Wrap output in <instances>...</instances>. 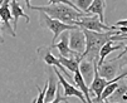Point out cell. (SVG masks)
<instances>
[{"label": "cell", "instance_id": "6", "mask_svg": "<svg viewBox=\"0 0 127 103\" xmlns=\"http://www.w3.org/2000/svg\"><path fill=\"white\" fill-rule=\"evenodd\" d=\"M54 73H56V76H57V78H58L59 84L63 87V91H64V96H65V97H77V98L81 99L82 103H87V101H86L83 93H82L77 87H74L73 84H70L69 82H67V79L63 77V74L57 69L56 67H54Z\"/></svg>", "mask_w": 127, "mask_h": 103}, {"label": "cell", "instance_id": "10", "mask_svg": "<svg viewBox=\"0 0 127 103\" xmlns=\"http://www.w3.org/2000/svg\"><path fill=\"white\" fill-rule=\"evenodd\" d=\"M9 5H10V0H0V18H1L4 26L9 30L10 35L15 37L16 34L14 33V29L10 26V22H13V15Z\"/></svg>", "mask_w": 127, "mask_h": 103}, {"label": "cell", "instance_id": "13", "mask_svg": "<svg viewBox=\"0 0 127 103\" xmlns=\"http://www.w3.org/2000/svg\"><path fill=\"white\" fill-rule=\"evenodd\" d=\"M10 11H11V15H13V29H14V31L16 29L19 18H25L27 19V23L30 22L29 15H27L24 13L23 8L19 5V3H18V0H10Z\"/></svg>", "mask_w": 127, "mask_h": 103}, {"label": "cell", "instance_id": "4", "mask_svg": "<svg viewBox=\"0 0 127 103\" xmlns=\"http://www.w3.org/2000/svg\"><path fill=\"white\" fill-rule=\"evenodd\" d=\"M42 20H44V24L47 25V28L53 31V44L56 43L57 38L61 35L63 31H67V30H74V29H78L77 25H70V24H65V23H62L61 20H57V19H53L50 16H48L47 14L42 13ZM52 44V45H53Z\"/></svg>", "mask_w": 127, "mask_h": 103}, {"label": "cell", "instance_id": "3", "mask_svg": "<svg viewBox=\"0 0 127 103\" xmlns=\"http://www.w3.org/2000/svg\"><path fill=\"white\" fill-rule=\"evenodd\" d=\"M74 25L79 26L81 29H87L92 31H108V30H115L117 29L115 25H107L99 20L97 15H88L84 18H81L74 22Z\"/></svg>", "mask_w": 127, "mask_h": 103}, {"label": "cell", "instance_id": "24", "mask_svg": "<svg viewBox=\"0 0 127 103\" xmlns=\"http://www.w3.org/2000/svg\"><path fill=\"white\" fill-rule=\"evenodd\" d=\"M116 59V58H115ZM118 60V64H120V69L121 68H123V67H127V53L126 54H123L121 58H118L117 59Z\"/></svg>", "mask_w": 127, "mask_h": 103}, {"label": "cell", "instance_id": "11", "mask_svg": "<svg viewBox=\"0 0 127 103\" xmlns=\"http://www.w3.org/2000/svg\"><path fill=\"white\" fill-rule=\"evenodd\" d=\"M79 73L83 77L86 84H91L95 77V62H89L87 59H82L79 62Z\"/></svg>", "mask_w": 127, "mask_h": 103}, {"label": "cell", "instance_id": "16", "mask_svg": "<svg viewBox=\"0 0 127 103\" xmlns=\"http://www.w3.org/2000/svg\"><path fill=\"white\" fill-rule=\"evenodd\" d=\"M58 60H59V63L65 68V69H68L69 72L76 73V72L79 69V62L82 60V58H81V57H78V58H76V57L65 58V57H62V55L59 54Z\"/></svg>", "mask_w": 127, "mask_h": 103}, {"label": "cell", "instance_id": "28", "mask_svg": "<svg viewBox=\"0 0 127 103\" xmlns=\"http://www.w3.org/2000/svg\"><path fill=\"white\" fill-rule=\"evenodd\" d=\"M121 99H122V101H127V92L122 96V98H121Z\"/></svg>", "mask_w": 127, "mask_h": 103}, {"label": "cell", "instance_id": "12", "mask_svg": "<svg viewBox=\"0 0 127 103\" xmlns=\"http://www.w3.org/2000/svg\"><path fill=\"white\" fill-rule=\"evenodd\" d=\"M57 76L54 73V67L50 69L49 73V79H48V87H47V92H45V97H44V103H49L56 98L57 94V87H58V82H57Z\"/></svg>", "mask_w": 127, "mask_h": 103}, {"label": "cell", "instance_id": "17", "mask_svg": "<svg viewBox=\"0 0 127 103\" xmlns=\"http://www.w3.org/2000/svg\"><path fill=\"white\" fill-rule=\"evenodd\" d=\"M123 45L122 44H117V45H113V40H108L102 48H101V50H99V58H98V62H97V65H99V64H102L103 62H104V59H106V57L108 55V54H111L112 52H115V50H118V49H121Z\"/></svg>", "mask_w": 127, "mask_h": 103}, {"label": "cell", "instance_id": "1", "mask_svg": "<svg viewBox=\"0 0 127 103\" xmlns=\"http://www.w3.org/2000/svg\"><path fill=\"white\" fill-rule=\"evenodd\" d=\"M82 31L86 37V49H84V53L81 55V58L87 59L89 62H93V60L98 62L101 48L108 40H113L115 35L122 34L118 29L108 30V31H92V30L82 29Z\"/></svg>", "mask_w": 127, "mask_h": 103}, {"label": "cell", "instance_id": "7", "mask_svg": "<svg viewBox=\"0 0 127 103\" xmlns=\"http://www.w3.org/2000/svg\"><path fill=\"white\" fill-rule=\"evenodd\" d=\"M69 48L77 52L78 54H83L84 53V49H86V37L82 31V29H74V30H70L69 33Z\"/></svg>", "mask_w": 127, "mask_h": 103}, {"label": "cell", "instance_id": "8", "mask_svg": "<svg viewBox=\"0 0 127 103\" xmlns=\"http://www.w3.org/2000/svg\"><path fill=\"white\" fill-rule=\"evenodd\" d=\"M61 40L58 43H54L50 48H57L59 50V54L62 57H65V58H72V57H81V54H78L77 52H73L70 48H69V33L68 31H63L61 34Z\"/></svg>", "mask_w": 127, "mask_h": 103}, {"label": "cell", "instance_id": "30", "mask_svg": "<svg viewBox=\"0 0 127 103\" xmlns=\"http://www.w3.org/2000/svg\"><path fill=\"white\" fill-rule=\"evenodd\" d=\"M64 103H70V102H69V101H68V99L65 98V99H64Z\"/></svg>", "mask_w": 127, "mask_h": 103}, {"label": "cell", "instance_id": "26", "mask_svg": "<svg viewBox=\"0 0 127 103\" xmlns=\"http://www.w3.org/2000/svg\"><path fill=\"white\" fill-rule=\"evenodd\" d=\"M1 24H3V22H1V18H0V26H1ZM0 43H4V38L1 37V33H0Z\"/></svg>", "mask_w": 127, "mask_h": 103}, {"label": "cell", "instance_id": "20", "mask_svg": "<svg viewBox=\"0 0 127 103\" xmlns=\"http://www.w3.org/2000/svg\"><path fill=\"white\" fill-rule=\"evenodd\" d=\"M74 1H76L77 8L83 13L91 6V4H92V0H74Z\"/></svg>", "mask_w": 127, "mask_h": 103}, {"label": "cell", "instance_id": "18", "mask_svg": "<svg viewBox=\"0 0 127 103\" xmlns=\"http://www.w3.org/2000/svg\"><path fill=\"white\" fill-rule=\"evenodd\" d=\"M117 85H118V82H113V80H110V83H108L106 87H104V89H103V92H102V94H101V98H99V102H102V101H106V99H108L111 96H112V93L115 92V89L117 88Z\"/></svg>", "mask_w": 127, "mask_h": 103}, {"label": "cell", "instance_id": "23", "mask_svg": "<svg viewBox=\"0 0 127 103\" xmlns=\"http://www.w3.org/2000/svg\"><path fill=\"white\" fill-rule=\"evenodd\" d=\"M65 98H67V97H65ZM65 98L61 96V84H59V82H58V87H57V94H56V98H54L52 102H49V103H61V102H64V99H65Z\"/></svg>", "mask_w": 127, "mask_h": 103}, {"label": "cell", "instance_id": "5", "mask_svg": "<svg viewBox=\"0 0 127 103\" xmlns=\"http://www.w3.org/2000/svg\"><path fill=\"white\" fill-rule=\"evenodd\" d=\"M120 71V64L117 59H111V60H107L103 62L102 64L97 65V72L98 76L104 78L106 80H113L117 77V72Z\"/></svg>", "mask_w": 127, "mask_h": 103}, {"label": "cell", "instance_id": "9", "mask_svg": "<svg viewBox=\"0 0 127 103\" xmlns=\"http://www.w3.org/2000/svg\"><path fill=\"white\" fill-rule=\"evenodd\" d=\"M95 62V77H93V80H92V83L89 84V94L91 93H93L95 96H96V99L95 101H92V102H99V98H101V94H102V92H103V89H104V87L110 83L108 80H106L104 78H102V77H99L98 76V72H97V60H93Z\"/></svg>", "mask_w": 127, "mask_h": 103}, {"label": "cell", "instance_id": "21", "mask_svg": "<svg viewBox=\"0 0 127 103\" xmlns=\"http://www.w3.org/2000/svg\"><path fill=\"white\" fill-rule=\"evenodd\" d=\"M53 4H64V5H68V6L73 8L76 10H79L77 8V5L74 3H72L70 0H48V5H53Z\"/></svg>", "mask_w": 127, "mask_h": 103}, {"label": "cell", "instance_id": "25", "mask_svg": "<svg viewBox=\"0 0 127 103\" xmlns=\"http://www.w3.org/2000/svg\"><path fill=\"white\" fill-rule=\"evenodd\" d=\"M115 26H125V28H127V19H123V20H118L116 24H115Z\"/></svg>", "mask_w": 127, "mask_h": 103}, {"label": "cell", "instance_id": "14", "mask_svg": "<svg viewBox=\"0 0 127 103\" xmlns=\"http://www.w3.org/2000/svg\"><path fill=\"white\" fill-rule=\"evenodd\" d=\"M44 62H45L48 65L56 67L59 72H62V73H63V77H64V78H67L68 80H73V77H72V76L67 72L65 68H64V67L59 63L58 58H57V57H54V55L52 54L50 49H48V50H47V53H45V55H44Z\"/></svg>", "mask_w": 127, "mask_h": 103}, {"label": "cell", "instance_id": "27", "mask_svg": "<svg viewBox=\"0 0 127 103\" xmlns=\"http://www.w3.org/2000/svg\"><path fill=\"white\" fill-rule=\"evenodd\" d=\"M25 1V5H27V9H29L30 8V0H24Z\"/></svg>", "mask_w": 127, "mask_h": 103}, {"label": "cell", "instance_id": "19", "mask_svg": "<svg viewBox=\"0 0 127 103\" xmlns=\"http://www.w3.org/2000/svg\"><path fill=\"white\" fill-rule=\"evenodd\" d=\"M127 92V84L126 83H118L117 88L115 89V92L112 93L111 96V99L112 102H116V101H120L122 98V96Z\"/></svg>", "mask_w": 127, "mask_h": 103}, {"label": "cell", "instance_id": "29", "mask_svg": "<svg viewBox=\"0 0 127 103\" xmlns=\"http://www.w3.org/2000/svg\"><path fill=\"white\" fill-rule=\"evenodd\" d=\"M98 103H113V102H108V101L106 99V101H102V102H98ZM115 103H116V102H115Z\"/></svg>", "mask_w": 127, "mask_h": 103}, {"label": "cell", "instance_id": "31", "mask_svg": "<svg viewBox=\"0 0 127 103\" xmlns=\"http://www.w3.org/2000/svg\"><path fill=\"white\" fill-rule=\"evenodd\" d=\"M32 103H35V98H34V99H33V102H32Z\"/></svg>", "mask_w": 127, "mask_h": 103}, {"label": "cell", "instance_id": "22", "mask_svg": "<svg viewBox=\"0 0 127 103\" xmlns=\"http://www.w3.org/2000/svg\"><path fill=\"white\" fill-rule=\"evenodd\" d=\"M47 87H48V84H47V83H45V85H44V88H43V89H39V87L37 85V89L39 91V94H38V98H35V103H44V97H45Z\"/></svg>", "mask_w": 127, "mask_h": 103}, {"label": "cell", "instance_id": "32", "mask_svg": "<svg viewBox=\"0 0 127 103\" xmlns=\"http://www.w3.org/2000/svg\"><path fill=\"white\" fill-rule=\"evenodd\" d=\"M125 78H127V77H125Z\"/></svg>", "mask_w": 127, "mask_h": 103}, {"label": "cell", "instance_id": "2", "mask_svg": "<svg viewBox=\"0 0 127 103\" xmlns=\"http://www.w3.org/2000/svg\"><path fill=\"white\" fill-rule=\"evenodd\" d=\"M30 10H38L40 13L47 14L48 16L53 19L61 20L62 23L65 24H70L74 25V22L84 18V16H88V14L81 11V10H76L73 8H70L68 5L64 4H53V5H43V6H32L29 8Z\"/></svg>", "mask_w": 127, "mask_h": 103}, {"label": "cell", "instance_id": "15", "mask_svg": "<svg viewBox=\"0 0 127 103\" xmlns=\"http://www.w3.org/2000/svg\"><path fill=\"white\" fill-rule=\"evenodd\" d=\"M104 8H106V0H92L91 6L84 13L88 15H91V14L97 15L99 20L102 23H104Z\"/></svg>", "mask_w": 127, "mask_h": 103}]
</instances>
